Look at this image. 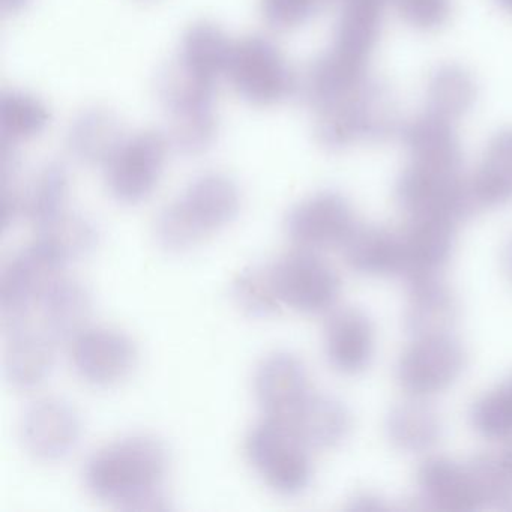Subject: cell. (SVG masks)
<instances>
[{"instance_id":"33","label":"cell","mask_w":512,"mask_h":512,"mask_svg":"<svg viewBox=\"0 0 512 512\" xmlns=\"http://www.w3.org/2000/svg\"><path fill=\"white\" fill-rule=\"evenodd\" d=\"M332 0H259L263 22L275 32H292L313 22Z\"/></svg>"},{"instance_id":"12","label":"cell","mask_w":512,"mask_h":512,"mask_svg":"<svg viewBox=\"0 0 512 512\" xmlns=\"http://www.w3.org/2000/svg\"><path fill=\"white\" fill-rule=\"evenodd\" d=\"M80 436L76 409L61 398H41L23 413L20 437L26 451L41 461H56L70 454Z\"/></svg>"},{"instance_id":"38","label":"cell","mask_w":512,"mask_h":512,"mask_svg":"<svg viewBox=\"0 0 512 512\" xmlns=\"http://www.w3.org/2000/svg\"><path fill=\"white\" fill-rule=\"evenodd\" d=\"M497 4L503 8V10L509 11L512 13V0H497Z\"/></svg>"},{"instance_id":"11","label":"cell","mask_w":512,"mask_h":512,"mask_svg":"<svg viewBox=\"0 0 512 512\" xmlns=\"http://www.w3.org/2000/svg\"><path fill=\"white\" fill-rule=\"evenodd\" d=\"M400 235V277L407 284L440 277L451 262L457 242V223L434 215L409 217Z\"/></svg>"},{"instance_id":"13","label":"cell","mask_w":512,"mask_h":512,"mask_svg":"<svg viewBox=\"0 0 512 512\" xmlns=\"http://www.w3.org/2000/svg\"><path fill=\"white\" fill-rule=\"evenodd\" d=\"M137 350L130 337L115 329H85L73 340L71 361L77 374L95 386L125 379L136 364Z\"/></svg>"},{"instance_id":"29","label":"cell","mask_w":512,"mask_h":512,"mask_svg":"<svg viewBox=\"0 0 512 512\" xmlns=\"http://www.w3.org/2000/svg\"><path fill=\"white\" fill-rule=\"evenodd\" d=\"M70 179L64 164L47 163L20 194V215L35 227L44 226L65 212Z\"/></svg>"},{"instance_id":"4","label":"cell","mask_w":512,"mask_h":512,"mask_svg":"<svg viewBox=\"0 0 512 512\" xmlns=\"http://www.w3.org/2000/svg\"><path fill=\"white\" fill-rule=\"evenodd\" d=\"M226 76L236 94L256 107L278 106L298 89V74L280 47L260 34L232 44Z\"/></svg>"},{"instance_id":"37","label":"cell","mask_w":512,"mask_h":512,"mask_svg":"<svg viewBox=\"0 0 512 512\" xmlns=\"http://www.w3.org/2000/svg\"><path fill=\"white\" fill-rule=\"evenodd\" d=\"M506 446L499 451L500 458H502L503 464H505L506 470H508L509 476L512 479V437L506 440Z\"/></svg>"},{"instance_id":"2","label":"cell","mask_w":512,"mask_h":512,"mask_svg":"<svg viewBox=\"0 0 512 512\" xmlns=\"http://www.w3.org/2000/svg\"><path fill=\"white\" fill-rule=\"evenodd\" d=\"M314 115L317 143L331 152L344 151L358 143L385 142L400 136L404 124L392 89L371 76Z\"/></svg>"},{"instance_id":"31","label":"cell","mask_w":512,"mask_h":512,"mask_svg":"<svg viewBox=\"0 0 512 512\" xmlns=\"http://www.w3.org/2000/svg\"><path fill=\"white\" fill-rule=\"evenodd\" d=\"M470 424L487 439L512 437V376L490 389L472 404Z\"/></svg>"},{"instance_id":"10","label":"cell","mask_w":512,"mask_h":512,"mask_svg":"<svg viewBox=\"0 0 512 512\" xmlns=\"http://www.w3.org/2000/svg\"><path fill=\"white\" fill-rule=\"evenodd\" d=\"M358 226L349 200L337 191H320L299 202L287 215L290 241L304 250L343 247Z\"/></svg>"},{"instance_id":"23","label":"cell","mask_w":512,"mask_h":512,"mask_svg":"<svg viewBox=\"0 0 512 512\" xmlns=\"http://www.w3.org/2000/svg\"><path fill=\"white\" fill-rule=\"evenodd\" d=\"M344 259L356 274L364 277H400L401 248L397 230L388 227H355L343 245Z\"/></svg>"},{"instance_id":"15","label":"cell","mask_w":512,"mask_h":512,"mask_svg":"<svg viewBox=\"0 0 512 512\" xmlns=\"http://www.w3.org/2000/svg\"><path fill=\"white\" fill-rule=\"evenodd\" d=\"M254 391L260 409L268 418L289 421L310 394L307 370L292 353H272L257 367Z\"/></svg>"},{"instance_id":"35","label":"cell","mask_w":512,"mask_h":512,"mask_svg":"<svg viewBox=\"0 0 512 512\" xmlns=\"http://www.w3.org/2000/svg\"><path fill=\"white\" fill-rule=\"evenodd\" d=\"M502 269L506 280L512 284V238H509V241L506 242L505 248H503Z\"/></svg>"},{"instance_id":"6","label":"cell","mask_w":512,"mask_h":512,"mask_svg":"<svg viewBox=\"0 0 512 512\" xmlns=\"http://www.w3.org/2000/svg\"><path fill=\"white\" fill-rule=\"evenodd\" d=\"M170 143L166 133L140 130L125 136L104 164V179L113 199L137 205L148 199L166 166Z\"/></svg>"},{"instance_id":"34","label":"cell","mask_w":512,"mask_h":512,"mask_svg":"<svg viewBox=\"0 0 512 512\" xmlns=\"http://www.w3.org/2000/svg\"><path fill=\"white\" fill-rule=\"evenodd\" d=\"M404 23L418 31L442 28L451 17L452 0H389Z\"/></svg>"},{"instance_id":"20","label":"cell","mask_w":512,"mask_h":512,"mask_svg":"<svg viewBox=\"0 0 512 512\" xmlns=\"http://www.w3.org/2000/svg\"><path fill=\"white\" fill-rule=\"evenodd\" d=\"M124 137L119 116L107 107L94 106L71 121L65 145L77 163L104 166Z\"/></svg>"},{"instance_id":"27","label":"cell","mask_w":512,"mask_h":512,"mask_svg":"<svg viewBox=\"0 0 512 512\" xmlns=\"http://www.w3.org/2000/svg\"><path fill=\"white\" fill-rule=\"evenodd\" d=\"M425 98L428 113L455 124L475 106L478 83L461 65H439L428 76Z\"/></svg>"},{"instance_id":"19","label":"cell","mask_w":512,"mask_h":512,"mask_svg":"<svg viewBox=\"0 0 512 512\" xmlns=\"http://www.w3.org/2000/svg\"><path fill=\"white\" fill-rule=\"evenodd\" d=\"M404 329L416 337L451 334L460 317L457 293L442 278H427L409 284Z\"/></svg>"},{"instance_id":"21","label":"cell","mask_w":512,"mask_h":512,"mask_svg":"<svg viewBox=\"0 0 512 512\" xmlns=\"http://www.w3.org/2000/svg\"><path fill=\"white\" fill-rule=\"evenodd\" d=\"M467 191L475 214L512 199V128L491 137L478 169L467 176Z\"/></svg>"},{"instance_id":"7","label":"cell","mask_w":512,"mask_h":512,"mask_svg":"<svg viewBox=\"0 0 512 512\" xmlns=\"http://www.w3.org/2000/svg\"><path fill=\"white\" fill-rule=\"evenodd\" d=\"M467 365L469 353L454 335L416 337L401 353L395 377L410 397L428 398L451 388Z\"/></svg>"},{"instance_id":"14","label":"cell","mask_w":512,"mask_h":512,"mask_svg":"<svg viewBox=\"0 0 512 512\" xmlns=\"http://www.w3.org/2000/svg\"><path fill=\"white\" fill-rule=\"evenodd\" d=\"M416 488L427 508L436 511L463 512L482 508L467 461L428 457L416 472Z\"/></svg>"},{"instance_id":"36","label":"cell","mask_w":512,"mask_h":512,"mask_svg":"<svg viewBox=\"0 0 512 512\" xmlns=\"http://www.w3.org/2000/svg\"><path fill=\"white\" fill-rule=\"evenodd\" d=\"M29 2L31 0H0V8H2V13L17 14L25 10Z\"/></svg>"},{"instance_id":"3","label":"cell","mask_w":512,"mask_h":512,"mask_svg":"<svg viewBox=\"0 0 512 512\" xmlns=\"http://www.w3.org/2000/svg\"><path fill=\"white\" fill-rule=\"evenodd\" d=\"M241 191L224 173H205L194 179L175 202L158 215V244L172 253L190 250L205 236L238 217Z\"/></svg>"},{"instance_id":"32","label":"cell","mask_w":512,"mask_h":512,"mask_svg":"<svg viewBox=\"0 0 512 512\" xmlns=\"http://www.w3.org/2000/svg\"><path fill=\"white\" fill-rule=\"evenodd\" d=\"M233 296L239 307L254 317H268L281 307L268 266H250L236 277Z\"/></svg>"},{"instance_id":"17","label":"cell","mask_w":512,"mask_h":512,"mask_svg":"<svg viewBox=\"0 0 512 512\" xmlns=\"http://www.w3.org/2000/svg\"><path fill=\"white\" fill-rule=\"evenodd\" d=\"M400 137L409 154V163L461 172L463 151L454 122L425 112L412 121L404 122Z\"/></svg>"},{"instance_id":"1","label":"cell","mask_w":512,"mask_h":512,"mask_svg":"<svg viewBox=\"0 0 512 512\" xmlns=\"http://www.w3.org/2000/svg\"><path fill=\"white\" fill-rule=\"evenodd\" d=\"M167 451L151 436H128L98 449L85 467L88 490L125 508H148L167 475Z\"/></svg>"},{"instance_id":"24","label":"cell","mask_w":512,"mask_h":512,"mask_svg":"<svg viewBox=\"0 0 512 512\" xmlns=\"http://www.w3.org/2000/svg\"><path fill=\"white\" fill-rule=\"evenodd\" d=\"M286 424L308 448L326 449L346 439L352 418L337 398L310 392Z\"/></svg>"},{"instance_id":"16","label":"cell","mask_w":512,"mask_h":512,"mask_svg":"<svg viewBox=\"0 0 512 512\" xmlns=\"http://www.w3.org/2000/svg\"><path fill=\"white\" fill-rule=\"evenodd\" d=\"M374 325L358 308L332 311L325 326V352L338 373L356 376L365 371L374 355Z\"/></svg>"},{"instance_id":"8","label":"cell","mask_w":512,"mask_h":512,"mask_svg":"<svg viewBox=\"0 0 512 512\" xmlns=\"http://www.w3.org/2000/svg\"><path fill=\"white\" fill-rule=\"evenodd\" d=\"M272 283L281 304L305 314L332 311L341 295L337 271L316 251L299 250L284 254L269 265Z\"/></svg>"},{"instance_id":"28","label":"cell","mask_w":512,"mask_h":512,"mask_svg":"<svg viewBox=\"0 0 512 512\" xmlns=\"http://www.w3.org/2000/svg\"><path fill=\"white\" fill-rule=\"evenodd\" d=\"M52 113L37 95L7 91L0 97V143L16 148L40 137L49 128Z\"/></svg>"},{"instance_id":"30","label":"cell","mask_w":512,"mask_h":512,"mask_svg":"<svg viewBox=\"0 0 512 512\" xmlns=\"http://www.w3.org/2000/svg\"><path fill=\"white\" fill-rule=\"evenodd\" d=\"M37 230L35 242L46 248L62 265L86 256L98 244V230L94 223L73 212H62Z\"/></svg>"},{"instance_id":"22","label":"cell","mask_w":512,"mask_h":512,"mask_svg":"<svg viewBox=\"0 0 512 512\" xmlns=\"http://www.w3.org/2000/svg\"><path fill=\"white\" fill-rule=\"evenodd\" d=\"M37 311L41 328L56 344L74 340L91 317V293L79 281L61 275L44 293Z\"/></svg>"},{"instance_id":"25","label":"cell","mask_w":512,"mask_h":512,"mask_svg":"<svg viewBox=\"0 0 512 512\" xmlns=\"http://www.w3.org/2000/svg\"><path fill=\"white\" fill-rule=\"evenodd\" d=\"M232 44L220 25L199 20L182 35L175 59L191 73L217 83L221 76H226Z\"/></svg>"},{"instance_id":"9","label":"cell","mask_w":512,"mask_h":512,"mask_svg":"<svg viewBox=\"0 0 512 512\" xmlns=\"http://www.w3.org/2000/svg\"><path fill=\"white\" fill-rule=\"evenodd\" d=\"M64 266L35 241L4 266L0 277L4 328L31 319L44 293L61 277Z\"/></svg>"},{"instance_id":"18","label":"cell","mask_w":512,"mask_h":512,"mask_svg":"<svg viewBox=\"0 0 512 512\" xmlns=\"http://www.w3.org/2000/svg\"><path fill=\"white\" fill-rule=\"evenodd\" d=\"M5 374L17 389H32L44 382L55 362L56 343L31 320L7 326Z\"/></svg>"},{"instance_id":"5","label":"cell","mask_w":512,"mask_h":512,"mask_svg":"<svg viewBox=\"0 0 512 512\" xmlns=\"http://www.w3.org/2000/svg\"><path fill=\"white\" fill-rule=\"evenodd\" d=\"M247 455L263 481L278 493L296 494L310 484L313 463L308 446L278 419L266 418L248 434Z\"/></svg>"},{"instance_id":"26","label":"cell","mask_w":512,"mask_h":512,"mask_svg":"<svg viewBox=\"0 0 512 512\" xmlns=\"http://www.w3.org/2000/svg\"><path fill=\"white\" fill-rule=\"evenodd\" d=\"M385 430L389 442L400 451L425 452L439 443L443 424L437 410L425 398L410 397L392 407Z\"/></svg>"}]
</instances>
